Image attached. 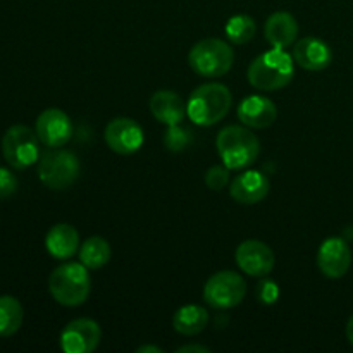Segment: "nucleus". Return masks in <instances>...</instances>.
<instances>
[{
  "instance_id": "obj_1",
  "label": "nucleus",
  "mask_w": 353,
  "mask_h": 353,
  "mask_svg": "<svg viewBox=\"0 0 353 353\" xmlns=\"http://www.w3.org/2000/svg\"><path fill=\"white\" fill-rule=\"evenodd\" d=\"M295 76L293 57L283 48H272L259 55L248 68V81L261 92H276L290 85Z\"/></svg>"
},
{
  "instance_id": "obj_2",
  "label": "nucleus",
  "mask_w": 353,
  "mask_h": 353,
  "mask_svg": "<svg viewBox=\"0 0 353 353\" xmlns=\"http://www.w3.org/2000/svg\"><path fill=\"white\" fill-rule=\"evenodd\" d=\"M233 97L228 86L221 83H205L199 86L186 103V114L199 126H212L228 116Z\"/></svg>"
},
{
  "instance_id": "obj_3",
  "label": "nucleus",
  "mask_w": 353,
  "mask_h": 353,
  "mask_svg": "<svg viewBox=\"0 0 353 353\" xmlns=\"http://www.w3.org/2000/svg\"><path fill=\"white\" fill-rule=\"evenodd\" d=\"M88 268L81 262H68L55 269L48 279V290L57 303L64 307H78L90 295Z\"/></svg>"
},
{
  "instance_id": "obj_4",
  "label": "nucleus",
  "mask_w": 353,
  "mask_h": 353,
  "mask_svg": "<svg viewBox=\"0 0 353 353\" xmlns=\"http://www.w3.org/2000/svg\"><path fill=\"white\" fill-rule=\"evenodd\" d=\"M217 152L230 169H245L257 161L261 141L243 126H228L217 134Z\"/></svg>"
},
{
  "instance_id": "obj_5",
  "label": "nucleus",
  "mask_w": 353,
  "mask_h": 353,
  "mask_svg": "<svg viewBox=\"0 0 353 353\" xmlns=\"http://www.w3.org/2000/svg\"><path fill=\"white\" fill-rule=\"evenodd\" d=\"M234 61L233 48L219 38L199 41L188 54V64L203 78H219L231 69Z\"/></svg>"
},
{
  "instance_id": "obj_6",
  "label": "nucleus",
  "mask_w": 353,
  "mask_h": 353,
  "mask_svg": "<svg viewBox=\"0 0 353 353\" xmlns=\"http://www.w3.org/2000/svg\"><path fill=\"white\" fill-rule=\"evenodd\" d=\"M81 172L78 157L72 152L52 148L40 157L38 178L50 190H68L76 183Z\"/></svg>"
},
{
  "instance_id": "obj_7",
  "label": "nucleus",
  "mask_w": 353,
  "mask_h": 353,
  "mask_svg": "<svg viewBox=\"0 0 353 353\" xmlns=\"http://www.w3.org/2000/svg\"><path fill=\"white\" fill-rule=\"evenodd\" d=\"M2 152L7 164L14 169H26L40 159V138L37 131L23 124L9 128L3 134Z\"/></svg>"
},
{
  "instance_id": "obj_8",
  "label": "nucleus",
  "mask_w": 353,
  "mask_h": 353,
  "mask_svg": "<svg viewBox=\"0 0 353 353\" xmlns=\"http://www.w3.org/2000/svg\"><path fill=\"white\" fill-rule=\"evenodd\" d=\"M247 293V285L240 274L233 271H221L210 276L203 288V299L212 309H233Z\"/></svg>"
},
{
  "instance_id": "obj_9",
  "label": "nucleus",
  "mask_w": 353,
  "mask_h": 353,
  "mask_svg": "<svg viewBox=\"0 0 353 353\" xmlns=\"http://www.w3.org/2000/svg\"><path fill=\"white\" fill-rule=\"evenodd\" d=\"M105 143L110 150L121 155H131L143 145V131L137 121L130 117H117L110 121L105 128Z\"/></svg>"
},
{
  "instance_id": "obj_10",
  "label": "nucleus",
  "mask_w": 353,
  "mask_h": 353,
  "mask_svg": "<svg viewBox=\"0 0 353 353\" xmlns=\"http://www.w3.org/2000/svg\"><path fill=\"white\" fill-rule=\"evenodd\" d=\"M102 338L100 326L92 319L71 321L61 334V347L65 353H90Z\"/></svg>"
},
{
  "instance_id": "obj_11",
  "label": "nucleus",
  "mask_w": 353,
  "mask_h": 353,
  "mask_svg": "<svg viewBox=\"0 0 353 353\" xmlns=\"http://www.w3.org/2000/svg\"><path fill=\"white\" fill-rule=\"evenodd\" d=\"M38 138L48 148L64 147L72 137V123L65 112L59 109H47L37 119Z\"/></svg>"
},
{
  "instance_id": "obj_12",
  "label": "nucleus",
  "mask_w": 353,
  "mask_h": 353,
  "mask_svg": "<svg viewBox=\"0 0 353 353\" xmlns=\"http://www.w3.org/2000/svg\"><path fill=\"white\" fill-rule=\"evenodd\" d=\"M352 265L350 247L343 238H327L317 252V268L326 278H343Z\"/></svg>"
},
{
  "instance_id": "obj_13",
  "label": "nucleus",
  "mask_w": 353,
  "mask_h": 353,
  "mask_svg": "<svg viewBox=\"0 0 353 353\" xmlns=\"http://www.w3.org/2000/svg\"><path fill=\"white\" fill-rule=\"evenodd\" d=\"M238 268L248 276H268L274 269V252L259 240H247L236 248Z\"/></svg>"
},
{
  "instance_id": "obj_14",
  "label": "nucleus",
  "mask_w": 353,
  "mask_h": 353,
  "mask_svg": "<svg viewBox=\"0 0 353 353\" xmlns=\"http://www.w3.org/2000/svg\"><path fill=\"white\" fill-rule=\"evenodd\" d=\"M276 117H278V109H276L274 102L265 99V97H247L238 105V119L247 128L264 130V128H269L271 124H274Z\"/></svg>"
},
{
  "instance_id": "obj_15",
  "label": "nucleus",
  "mask_w": 353,
  "mask_h": 353,
  "mask_svg": "<svg viewBox=\"0 0 353 353\" xmlns=\"http://www.w3.org/2000/svg\"><path fill=\"white\" fill-rule=\"evenodd\" d=\"M269 179L259 171H245L233 179L230 188V195L238 203H259L268 196Z\"/></svg>"
},
{
  "instance_id": "obj_16",
  "label": "nucleus",
  "mask_w": 353,
  "mask_h": 353,
  "mask_svg": "<svg viewBox=\"0 0 353 353\" xmlns=\"http://www.w3.org/2000/svg\"><path fill=\"white\" fill-rule=\"evenodd\" d=\"M293 61L307 71H323L333 61V54L326 41L316 37H309L295 45Z\"/></svg>"
},
{
  "instance_id": "obj_17",
  "label": "nucleus",
  "mask_w": 353,
  "mask_h": 353,
  "mask_svg": "<svg viewBox=\"0 0 353 353\" xmlns=\"http://www.w3.org/2000/svg\"><path fill=\"white\" fill-rule=\"evenodd\" d=\"M150 112L159 123L165 126H174L185 119L186 103L178 93L171 90H159L150 99Z\"/></svg>"
},
{
  "instance_id": "obj_18",
  "label": "nucleus",
  "mask_w": 353,
  "mask_h": 353,
  "mask_svg": "<svg viewBox=\"0 0 353 353\" xmlns=\"http://www.w3.org/2000/svg\"><path fill=\"white\" fill-rule=\"evenodd\" d=\"M45 247L52 257L68 261L79 250V234L71 224H55L45 238Z\"/></svg>"
},
{
  "instance_id": "obj_19",
  "label": "nucleus",
  "mask_w": 353,
  "mask_h": 353,
  "mask_svg": "<svg viewBox=\"0 0 353 353\" xmlns=\"http://www.w3.org/2000/svg\"><path fill=\"white\" fill-rule=\"evenodd\" d=\"M265 40L274 48H286L299 37V24L290 12H274L265 21Z\"/></svg>"
},
{
  "instance_id": "obj_20",
  "label": "nucleus",
  "mask_w": 353,
  "mask_h": 353,
  "mask_svg": "<svg viewBox=\"0 0 353 353\" xmlns=\"http://www.w3.org/2000/svg\"><path fill=\"white\" fill-rule=\"evenodd\" d=\"M209 323V314L200 305H185L174 314L172 327L183 336H195L202 333Z\"/></svg>"
},
{
  "instance_id": "obj_21",
  "label": "nucleus",
  "mask_w": 353,
  "mask_h": 353,
  "mask_svg": "<svg viewBox=\"0 0 353 353\" xmlns=\"http://www.w3.org/2000/svg\"><path fill=\"white\" fill-rule=\"evenodd\" d=\"M79 261L83 265L95 271V269H102L107 262L110 261V245L109 241L103 240L100 236H92L81 245L79 248Z\"/></svg>"
},
{
  "instance_id": "obj_22",
  "label": "nucleus",
  "mask_w": 353,
  "mask_h": 353,
  "mask_svg": "<svg viewBox=\"0 0 353 353\" xmlns=\"http://www.w3.org/2000/svg\"><path fill=\"white\" fill-rule=\"evenodd\" d=\"M23 324V305L14 296H0V336L7 338L17 333Z\"/></svg>"
},
{
  "instance_id": "obj_23",
  "label": "nucleus",
  "mask_w": 353,
  "mask_h": 353,
  "mask_svg": "<svg viewBox=\"0 0 353 353\" xmlns=\"http://www.w3.org/2000/svg\"><path fill=\"white\" fill-rule=\"evenodd\" d=\"M255 31H257V24L250 16H245V14L233 16L226 24L228 38L236 45L248 43L255 37Z\"/></svg>"
},
{
  "instance_id": "obj_24",
  "label": "nucleus",
  "mask_w": 353,
  "mask_h": 353,
  "mask_svg": "<svg viewBox=\"0 0 353 353\" xmlns=\"http://www.w3.org/2000/svg\"><path fill=\"white\" fill-rule=\"evenodd\" d=\"M192 141V134L188 130L181 128L179 124L174 126H169L168 133L164 134V145L168 147V150L171 152H181L188 147V143Z\"/></svg>"
},
{
  "instance_id": "obj_25",
  "label": "nucleus",
  "mask_w": 353,
  "mask_h": 353,
  "mask_svg": "<svg viewBox=\"0 0 353 353\" xmlns=\"http://www.w3.org/2000/svg\"><path fill=\"white\" fill-rule=\"evenodd\" d=\"M230 183V168L226 165H212L205 174V185L212 192H221Z\"/></svg>"
},
{
  "instance_id": "obj_26",
  "label": "nucleus",
  "mask_w": 353,
  "mask_h": 353,
  "mask_svg": "<svg viewBox=\"0 0 353 353\" xmlns=\"http://www.w3.org/2000/svg\"><path fill=\"white\" fill-rule=\"evenodd\" d=\"M17 190V178L9 169L0 168V200L9 199Z\"/></svg>"
},
{
  "instance_id": "obj_27",
  "label": "nucleus",
  "mask_w": 353,
  "mask_h": 353,
  "mask_svg": "<svg viewBox=\"0 0 353 353\" xmlns=\"http://www.w3.org/2000/svg\"><path fill=\"white\" fill-rule=\"evenodd\" d=\"M262 296L269 302L276 300L278 293H276V283H264V290H262Z\"/></svg>"
},
{
  "instance_id": "obj_28",
  "label": "nucleus",
  "mask_w": 353,
  "mask_h": 353,
  "mask_svg": "<svg viewBox=\"0 0 353 353\" xmlns=\"http://www.w3.org/2000/svg\"><path fill=\"white\" fill-rule=\"evenodd\" d=\"M179 353H188V352H196V353H209L210 348L203 347V345H185V347H179L178 350Z\"/></svg>"
},
{
  "instance_id": "obj_29",
  "label": "nucleus",
  "mask_w": 353,
  "mask_h": 353,
  "mask_svg": "<svg viewBox=\"0 0 353 353\" xmlns=\"http://www.w3.org/2000/svg\"><path fill=\"white\" fill-rule=\"evenodd\" d=\"M137 352H138V353H145V352H155V353H162L161 348H157V347H152V345H145V347H140V348H137Z\"/></svg>"
},
{
  "instance_id": "obj_30",
  "label": "nucleus",
  "mask_w": 353,
  "mask_h": 353,
  "mask_svg": "<svg viewBox=\"0 0 353 353\" xmlns=\"http://www.w3.org/2000/svg\"><path fill=\"white\" fill-rule=\"evenodd\" d=\"M347 338H348V341L353 345V316L348 319V324H347Z\"/></svg>"
}]
</instances>
